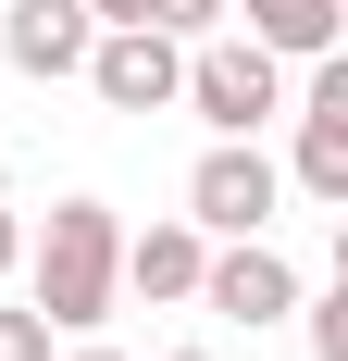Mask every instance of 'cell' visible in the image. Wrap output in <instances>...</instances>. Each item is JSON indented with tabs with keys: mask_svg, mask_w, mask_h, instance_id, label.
<instances>
[{
	"mask_svg": "<svg viewBox=\"0 0 348 361\" xmlns=\"http://www.w3.org/2000/svg\"><path fill=\"white\" fill-rule=\"evenodd\" d=\"M75 75H87L112 112H174V87H187V37H162V25H100Z\"/></svg>",
	"mask_w": 348,
	"mask_h": 361,
	"instance_id": "cell-4",
	"label": "cell"
},
{
	"mask_svg": "<svg viewBox=\"0 0 348 361\" xmlns=\"http://www.w3.org/2000/svg\"><path fill=\"white\" fill-rule=\"evenodd\" d=\"M174 361H211V349H174Z\"/></svg>",
	"mask_w": 348,
	"mask_h": 361,
	"instance_id": "cell-16",
	"label": "cell"
},
{
	"mask_svg": "<svg viewBox=\"0 0 348 361\" xmlns=\"http://www.w3.org/2000/svg\"><path fill=\"white\" fill-rule=\"evenodd\" d=\"M149 25H162V37H211V25H224V0H149Z\"/></svg>",
	"mask_w": 348,
	"mask_h": 361,
	"instance_id": "cell-11",
	"label": "cell"
},
{
	"mask_svg": "<svg viewBox=\"0 0 348 361\" xmlns=\"http://www.w3.org/2000/svg\"><path fill=\"white\" fill-rule=\"evenodd\" d=\"M13 262H25V224H13V200H0V274H13Z\"/></svg>",
	"mask_w": 348,
	"mask_h": 361,
	"instance_id": "cell-14",
	"label": "cell"
},
{
	"mask_svg": "<svg viewBox=\"0 0 348 361\" xmlns=\"http://www.w3.org/2000/svg\"><path fill=\"white\" fill-rule=\"evenodd\" d=\"M174 100H199V125H211V137H261V125L286 112V63L261 50V37H199Z\"/></svg>",
	"mask_w": 348,
	"mask_h": 361,
	"instance_id": "cell-2",
	"label": "cell"
},
{
	"mask_svg": "<svg viewBox=\"0 0 348 361\" xmlns=\"http://www.w3.org/2000/svg\"><path fill=\"white\" fill-rule=\"evenodd\" d=\"M87 0H0V63L13 75H50V87H63L75 63H87Z\"/></svg>",
	"mask_w": 348,
	"mask_h": 361,
	"instance_id": "cell-7",
	"label": "cell"
},
{
	"mask_svg": "<svg viewBox=\"0 0 348 361\" xmlns=\"http://www.w3.org/2000/svg\"><path fill=\"white\" fill-rule=\"evenodd\" d=\"M199 262H211V237L174 212V224H149V237H125V262H112V274H125L137 299H199Z\"/></svg>",
	"mask_w": 348,
	"mask_h": 361,
	"instance_id": "cell-8",
	"label": "cell"
},
{
	"mask_svg": "<svg viewBox=\"0 0 348 361\" xmlns=\"http://www.w3.org/2000/svg\"><path fill=\"white\" fill-rule=\"evenodd\" d=\"M274 200H286V175H274L261 137H211L199 175H187V224H199V237H261Z\"/></svg>",
	"mask_w": 348,
	"mask_h": 361,
	"instance_id": "cell-3",
	"label": "cell"
},
{
	"mask_svg": "<svg viewBox=\"0 0 348 361\" xmlns=\"http://www.w3.org/2000/svg\"><path fill=\"white\" fill-rule=\"evenodd\" d=\"M75 361H125V349H100V336H87V349H75Z\"/></svg>",
	"mask_w": 348,
	"mask_h": 361,
	"instance_id": "cell-15",
	"label": "cell"
},
{
	"mask_svg": "<svg viewBox=\"0 0 348 361\" xmlns=\"http://www.w3.org/2000/svg\"><path fill=\"white\" fill-rule=\"evenodd\" d=\"M0 361H50V324H37V299H25V312H0Z\"/></svg>",
	"mask_w": 348,
	"mask_h": 361,
	"instance_id": "cell-12",
	"label": "cell"
},
{
	"mask_svg": "<svg viewBox=\"0 0 348 361\" xmlns=\"http://www.w3.org/2000/svg\"><path fill=\"white\" fill-rule=\"evenodd\" d=\"M224 13H249V37H261L274 63H323L348 37V0H224Z\"/></svg>",
	"mask_w": 348,
	"mask_h": 361,
	"instance_id": "cell-9",
	"label": "cell"
},
{
	"mask_svg": "<svg viewBox=\"0 0 348 361\" xmlns=\"http://www.w3.org/2000/svg\"><path fill=\"white\" fill-rule=\"evenodd\" d=\"M311 312V361H348V287H323V299H299Z\"/></svg>",
	"mask_w": 348,
	"mask_h": 361,
	"instance_id": "cell-10",
	"label": "cell"
},
{
	"mask_svg": "<svg viewBox=\"0 0 348 361\" xmlns=\"http://www.w3.org/2000/svg\"><path fill=\"white\" fill-rule=\"evenodd\" d=\"M199 312H224V324H286L299 312V262L274 250V237H224V250L199 262Z\"/></svg>",
	"mask_w": 348,
	"mask_h": 361,
	"instance_id": "cell-5",
	"label": "cell"
},
{
	"mask_svg": "<svg viewBox=\"0 0 348 361\" xmlns=\"http://www.w3.org/2000/svg\"><path fill=\"white\" fill-rule=\"evenodd\" d=\"M125 262V224H112V200H50V224L25 237V274H37V324L50 336H100L112 324V274Z\"/></svg>",
	"mask_w": 348,
	"mask_h": 361,
	"instance_id": "cell-1",
	"label": "cell"
},
{
	"mask_svg": "<svg viewBox=\"0 0 348 361\" xmlns=\"http://www.w3.org/2000/svg\"><path fill=\"white\" fill-rule=\"evenodd\" d=\"M286 175L311 187V200H336V212H348V63H336V50L311 63V100H299V162H286Z\"/></svg>",
	"mask_w": 348,
	"mask_h": 361,
	"instance_id": "cell-6",
	"label": "cell"
},
{
	"mask_svg": "<svg viewBox=\"0 0 348 361\" xmlns=\"http://www.w3.org/2000/svg\"><path fill=\"white\" fill-rule=\"evenodd\" d=\"M87 25H149V0H87Z\"/></svg>",
	"mask_w": 348,
	"mask_h": 361,
	"instance_id": "cell-13",
	"label": "cell"
}]
</instances>
